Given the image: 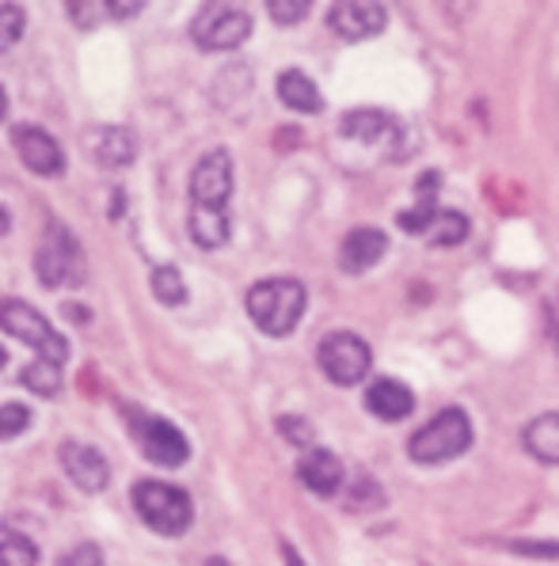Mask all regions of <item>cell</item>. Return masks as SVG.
<instances>
[{"label": "cell", "instance_id": "cell-7", "mask_svg": "<svg viewBox=\"0 0 559 566\" xmlns=\"http://www.w3.org/2000/svg\"><path fill=\"white\" fill-rule=\"evenodd\" d=\"M126 422H130V430H134L137 446H142V452L153 464H161V468L187 464L190 446L168 418H156V415L137 411V407H126Z\"/></svg>", "mask_w": 559, "mask_h": 566}, {"label": "cell", "instance_id": "cell-4", "mask_svg": "<svg viewBox=\"0 0 559 566\" xmlns=\"http://www.w3.org/2000/svg\"><path fill=\"white\" fill-rule=\"evenodd\" d=\"M134 506L142 513V521L153 533L161 536H179L195 521V506H190V494L168 483H137L134 486Z\"/></svg>", "mask_w": 559, "mask_h": 566}, {"label": "cell", "instance_id": "cell-30", "mask_svg": "<svg viewBox=\"0 0 559 566\" xmlns=\"http://www.w3.org/2000/svg\"><path fill=\"white\" fill-rule=\"evenodd\" d=\"M514 552L532 555V559H559V544H510Z\"/></svg>", "mask_w": 559, "mask_h": 566}, {"label": "cell", "instance_id": "cell-19", "mask_svg": "<svg viewBox=\"0 0 559 566\" xmlns=\"http://www.w3.org/2000/svg\"><path fill=\"white\" fill-rule=\"evenodd\" d=\"M521 441H526V449L537 460H545V464H559V415L532 418V422L526 426V433H521Z\"/></svg>", "mask_w": 559, "mask_h": 566}, {"label": "cell", "instance_id": "cell-17", "mask_svg": "<svg viewBox=\"0 0 559 566\" xmlns=\"http://www.w3.org/2000/svg\"><path fill=\"white\" fill-rule=\"evenodd\" d=\"M92 156L103 168H126L137 156V137L126 126H103L92 134Z\"/></svg>", "mask_w": 559, "mask_h": 566}, {"label": "cell", "instance_id": "cell-18", "mask_svg": "<svg viewBox=\"0 0 559 566\" xmlns=\"http://www.w3.org/2000/svg\"><path fill=\"white\" fill-rule=\"evenodd\" d=\"M278 99L290 111H297V115H320L324 111V95H320L312 76H304L301 69H286L278 76Z\"/></svg>", "mask_w": 559, "mask_h": 566}, {"label": "cell", "instance_id": "cell-16", "mask_svg": "<svg viewBox=\"0 0 559 566\" xmlns=\"http://www.w3.org/2000/svg\"><path fill=\"white\" fill-rule=\"evenodd\" d=\"M365 407H370L381 422H400V418H407L415 411V396H412V388L400 385V380L381 377L365 388Z\"/></svg>", "mask_w": 559, "mask_h": 566}, {"label": "cell", "instance_id": "cell-9", "mask_svg": "<svg viewBox=\"0 0 559 566\" xmlns=\"http://www.w3.org/2000/svg\"><path fill=\"white\" fill-rule=\"evenodd\" d=\"M251 34V15L236 4H206L190 23V39L203 50H236Z\"/></svg>", "mask_w": 559, "mask_h": 566}, {"label": "cell", "instance_id": "cell-2", "mask_svg": "<svg viewBox=\"0 0 559 566\" xmlns=\"http://www.w3.org/2000/svg\"><path fill=\"white\" fill-rule=\"evenodd\" d=\"M304 304H309V293H304V285L293 282V277H267V282L248 290V316L256 319V327L270 338L290 335V331L301 324Z\"/></svg>", "mask_w": 559, "mask_h": 566}, {"label": "cell", "instance_id": "cell-36", "mask_svg": "<svg viewBox=\"0 0 559 566\" xmlns=\"http://www.w3.org/2000/svg\"><path fill=\"white\" fill-rule=\"evenodd\" d=\"M0 365H4V350H0Z\"/></svg>", "mask_w": 559, "mask_h": 566}, {"label": "cell", "instance_id": "cell-28", "mask_svg": "<svg viewBox=\"0 0 559 566\" xmlns=\"http://www.w3.org/2000/svg\"><path fill=\"white\" fill-rule=\"evenodd\" d=\"M58 566H103V552L95 544H76Z\"/></svg>", "mask_w": 559, "mask_h": 566}, {"label": "cell", "instance_id": "cell-1", "mask_svg": "<svg viewBox=\"0 0 559 566\" xmlns=\"http://www.w3.org/2000/svg\"><path fill=\"white\" fill-rule=\"evenodd\" d=\"M232 156L225 149L206 153L190 176V237L198 248H225L232 237Z\"/></svg>", "mask_w": 559, "mask_h": 566}, {"label": "cell", "instance_id": "cell-29", "mask_svg": "<svg viewBox=\"0 0 559 566\" xmlns=\"http://www.w3.org/2000/svg\"><path fill=\"white\" fill-rule=\"evenodd\" d=\"M69 15L76 20V28H95V15H107L111 20V4H69Z\"/></svg>", "mask_w": 559, "mask_h": 566}, {"label": "cell", "instance_id": "cell-10", "mask_svg": "<svg viewBox=\"0 0 559 566\" xmlns=\"http://www.w3.org/2000/svg\"><path fill=\"white\" fill-rule=\"evenodd\" d=\"M339 134L351 137L358 145H370V149H384L389 156L404 153V126H400L389 111H377V107L346 111L343 122H339Z\"/></svg>", "mask_w": 559, "mask_h": 566}, {"label": "cell", "instance_id": "cell-6", "mask_svg": "<svg viewBox=\"0 0 559 566\" xmlns=\"http://www.w3.org/2000/svg\"><path fill=\"white\" fill-rule=\"evenodd\" d=\"M0 327H4L8 335L20 338V343L34 346L42 361L61 365V361L69 358L65 335L50 327V319L42 316L39 308H31V304H23V301H0Z\"/></svg>", "mask_w": 559, "mask_h": 566}, {"label": "cell", "instance_id": "cell-26", "mask_svg": "<svg viewBox=\"0 0 559 566\" xmlns=\"http://www.w3.org/2000/svg\"><path fill=\"white\" fill-rule=\"evenodd\" d=\"M31 426V411L20 403H4L0 407V441L15 438V433H23Z\"/></svg>", "mask_w": 559, "mask_h": 566}, {"label": "cell", "instance_id": "cell-23", "mask_svg": "<svg viewBox=\"0 0 559 566\" xmlns=\"http://www.w3.org/2000/svg\"><path fill=\"white\" fill-rule=\"evenodd\" d=\"M23 23H28V15H23V8H15V4H0V54H8V50H12L15 42L23 39Z\"/></svg>", "mask_w": 559, "mask_h": 566}, {"label": "cell", "instance_id": "cell-15", "mask_svg": "<svg viewBox=\"0 0 559 566\" xmlns=\"http://www.w3.org/2000/svg\"><path fill=\"white\" fill-rule=\"evenodd\" d=\"M384 251H389V237L381 229H354L339 248V266L346 274H365L370 266L381 263Z\"/></svg>", "mask_w": 559, "mask_h": 566}, {"label": "cell", "instance_id": "cell-33", "mask_svg": "<svg viewBox=\"0 0 559 566\" xmlns=\"http://www.w3.org/2000/svg\"><path fill=\"white\" fill-rule=\"evenodd\" d=\"M8 224H12V221H8V213H4V209H0V237H4V232H8Z\"/></svg>", "mask_w": 559, "mask_h": 566}, {"label": "cell", "instance_id": "cell-21", "mask_svg": "<svg viewBox=\"0 0 559 566\" xmlns=\"http://www.w3.org/2000/svg\"><path fill=\"white\" fill-rule=\"evenodd\" d=\"M20 380H23V388H31L34 396H58V388H61V373H58V365L54 361H31L28 369L20 373Z\"/></svg>", "mask_w": 559, "mask_h": 566}, {"label": "cell", "instance_id": "cell-14", "mask_svg": "<svg viewBox=\"0 0 559 566\" xmlns=\"http://www.w3.org/2000/svg\"><path fill=\"white\" fill-rule=\"evenodd\" d=\"M297 475H301V483L309 486L312 494H320V499H331V494L343 486V460L335 457L331 449H317L312 446L304 452L301 460H297Z\"/></svg>", "mask_w": 559, "mask_h": 566}, {"label": "cell", "instance_id": "cell-24", "mask_svg": "<svg viewBox=\"0 0 559 566\" xmlns=\"http://www.w3.org/2000/svg\"><path fill=\"white\" fill-rule=\"evenodd\" d=\"M0 566H39V552H34L31 539L8 536L0 539Z\"/></svg>", "mask_w": 559, "mask_h": 566}, {"label": "cell", "instance_id": "cell-31", "mask_svg": "<svg viewBox=\"0 0 559 566\" xmlns=\"http://www.w3.org/2000/svg\"><path fill=\"white\" fill-rule=\"evenodd\" d=\"M545 312H548V331H552V343L559 346V285H556L552 293H548Z\"/></svg>", "mask_w": 559, "mask_h": 566}, {"label": "cell", "instance_id": "cell-11", "mask_svg": "<svg viewBox=\"0 0 559 566\" xmlns=\"http://www.w3.org/2000/svg\"><path fill=\"white\" fill-rule=\"evenodd\" d=\"M384 23H389V12L381 4H370V0H343V4H331L328 12V28L346 42L373 39V34L384 31Z\"/></svg>", "mask_w": 559, "mask_h": 566}, {"label": "cell", "instance_id": "cell-5", "mask_svg": "<svg viewBox=\"0 0 559 566\" xmlns=\"http://www.w3.org/2000/svg\"><path fill=\"white\" fill-rule=\"evenodd\" d=\"M34 270H39V282L46 290L84 282V251L65 224H50L46 229V237L39 243V255H34Z\"/></svg>", "mask_w": 559, "mask_h": 566}, {"label": "cell", "instance_id": "cell-35", "mask_svg": "<svg viewBox=\"0 0 559 566\" xmlns=\"http://www.w3.org/2000/svg\"><path fill=\"white\" fill-rule=\"evenodd\" d=\"M206 566H229V563H225V559H206Z\"/></svg>", "mask_w": 559, "mask_h": 566}, {"label": "cell", "instance_id": "cell-12", "mask_svg": "<svg viewBox=\"0 0 559 566\" xmlns=\"http://www.w3.org/2000/svg\"><path fill=\"white\" fill-rule=\"evenodd\" d=\"M12 145H15V153H20V160L28 164L34 176L54 179V176L65 171V153H61V145L46 134V129L15 126L12 129Z\"/></svg>", "mask_w": 559, "mask_h": 566}, {"label": "cell", "instance_id": "cell-25", "mask_svg": "<svg viewBox=\"0 0 559 566\" xmlns=\"http://www.w3.org/2000/svg\"><path fill=\"white\" fill-rule=\"evenodd\" d=\"M267 12H270V20H275V23L293 28V23H301L304 15L312 12V4H309V0H270Z\"/></svg>", "mask_w": 559, "mask_h": 566}, {"label": "cell", "instance_id": "cell-22", "mask_svg": "<svg viewBox=\"0 0 559 566\" xmlns=\"http://www.w3.org/2000/svg\"><path fill=\"white\" fill-rule=\"evenodd\" d=\"M153 297L161 304H183L187 301V285L176 266H153Z\"/></svg>", "mask_w": 559, "mask_h": 566}, {"label": "cell", "instance_id": "cell-32", "mask_svg": "<svg viewBox=\"0 0 559 566\" xmlns=\"http://www.w3.org/2000/svg\"><path fill=\"white\" fill-rule=\"evenodd\" d=\"M282 559L290 563V566H304V563H301V555L293 552V544H282Z\"/></svg>", "mask_w": 559, "mask_h": 566}, {"label": "cell", "instance_id": "cell-8", "mask_svg": "<svg viewBox=\"0 0 559 566\" xmlns=\"http://www.w3.org/2000/svg\"><path fill=\"white\" fill-rule=\"evenodd\" d=\"M317 358H320V369H324V377L331 385H343V388H351L358 380L370 377V365H373L370 346H365L358 335H351V331L328 335L324 343H320Z\"/></svg>", "mask_w": 559, "mask_h": 566}, {"label": "cell", "instance_id": "cell-13", "mask_svg": "<svg viewBox=\"0 0 559 566\" xmlns=\"http://www.w3.org/2000/svg\"><path fill=\"white\" fill-rule=\"evenodd\" d=\"M61 468H65L69 479L89 494L103 491L111 479V468H107V460H103V452L92 446H81V441H65V446H61Z\"/></svg>", "mask_w": 559, "mask_h": 566}, {"label": "cell", "instance_id": "cell-34", "mask_svg": "<svg viewBox=\"0 0 559 566\" xmlns=\"http://www.w3.org/2000/svg\"><path fill=\"white\" fill-rule=\"evenodd\" d=\"M4 111H8V95H4V88H0V118H4Z\"/></svg>", "mask_w": 559, "mask_h": 566}, {"label": "cell", "instance_id": "cell-27", "mask_svg": "<svg viewBox=\"0 0 559 566\" xmlns=\"http://www.w3.org/2000/svg\"><path fill=\"white\" fill-rule=\"evenodd\" d=\"M278 430H282L297 449H304V452L312 449V430L297 415H282V418H278Z\"/></svg>", "mask_w": 559, "mask_h": 566}, {"label": "cell", "instance_id": "cell-3", "mask_svg": "<svg viewBox=\"0 0 559 566\" xmlns=\"http://www.w3.org/2000/svg\"><path fill=\"white\" fill-rule=\"evenodd\" d=\"M472 449V422L460 407H445L442 415H434V422H426L423 430L412 433L407 452L415 464H449V460L465 457Z\"/></svg>", "mask_w": 559, "mask_h": 566}, {"label": "cell", "instance_id": "cell-20", "mask_svg": "<svg viewBox=\"0 0 559 566\" xmlns=\"http://www.w3.org/2000/svg\"><path fill=\"white\" fill-rule=\"evenodd\" d=\"M423 240L438 243V248H457V243L468 240V217L457 213V209H438L434 221L426 224Z\"/></svg>", "mask_w": 559, "mask_h": 566}]
</instances>
